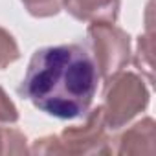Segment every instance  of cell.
Listing matches in <instances>:
<instances>
[{
	"label": "cell",
	"mask_w": 156,
	"mask_h": 156,
	"mask_svg": "<svg viewBox=\"0 0 156 156\" xmlns=\"http://www.w3.org/2000/svg\"><path fill=\"white\" fill-rule=\"evenodd\" d=\"M99 79L87 46H46L30 59L19 94L51 118L77 119L90 110Z\"/></svg>",
	"instance_id": "6da1fadb"
},
{
	"label": "cell",
	"mask_w": 156,
	"mask_h": 156,
	"mask_svg": "<svg viewBox=\"0 0 156 156\" xmlns=\"http://www.w3.org/2000/svg\"><path fill=\"white\" fill-rule=\"evenodd\" d=\"M85 121L66 127L59 134L44 136L33 141L30 152L35 154H99L110 152L108 127L101 105L85 114Z\"/></svg>",
	"instance_id": "7a4b0ae2"
},
{
	"label": "cell",
	"mask_w": 156,
	"mask_h": 156,
	"mask_svg": "<svg viewBox=\"0 0 156 156\" xmlns=\"http://www.w3.org/2000/svg\"><path fill=\"white\" fill-rule=\"evenodd\" d=\"M103 116L108 130H118L130 123L149 105V90L134 72H118L105 81Z\"/></svg>",
	"instance_id": "3957f363"
},
{
	"label": "cell",
	"mask_w": 156,
	"mask_h": 156,
	"mask_svg": "<svg viewBox=\"0 0 156 156\" xmlns=\"http://www.w3.org/2000/svg\"><path fill=\"white\" fill-rule=\"evenodd\" d=\"M88 51L103 81L121 72L130 61V37L114 22H90L87 30Z\"/></svg>",
	"instance_id": "277c9868"
},
{
	"label": "cell",
	"mask_w": 156,
	"mask_h": 156,
	"mask_svg": "<svg viewBox=\"0 0 156 156\" xmlns=\"http://www.w3.org/2000/svg\"><path fill=\"white\" fill-rule=\"evenodd\" d=\"M112 141L114 145H110V152L114 154H152L156 141L154 119L143 118L136 121Z\"/></svg>",
	"instance_id": "5b68a950"
},
{
	"label": "cell",
	"mask_w": 156,
	"mask_h": 156,
	"mask_svg": "<svg viewBox=\"0 0 156 156\" xmlns=\"http://www.w3.org/2000/svg\"><path fill=\"white\" fill-rule=\"evenodd\" d=\"M119 0H64L62 9L81 22H116Z\"/></svg>",
	"instance_id": "8992f818"
},
{
	"label": "cell",
	"mask_w": 156,
	"mask_h": 156,
	"mask_svg": "<svg viewBox=\"0 0 156 156\" xmlns=\"http://www.w3.org/2000/svg\"><path fill=\"white\" fill-rule=\"evenodd\" d=\"M26 136L15 127H0V154H22L30 152Z\"/></svg>",
	"instance_id": "52a82bcc"
},
{
	"label": "cell",
	"mask_w": 156,
	"mask_h": 156,
	"mask_svg": "<svg viewBox=\"0 0 156 156\" xmlns=\"http://www.w3.org/2000/svg\"><path fill=\"white\" fill-rule=\"evenodd\" d=\"M134 64L140 72H145L147 81L152 83V33L147 30V35H140Z\"/></svg>",
	"instance_id": "ba28073f"
},
{
	"label": "cell",
	"mask_w": 156,
	"mask_h": 156,
	"mask_svg": "<svg viewBox=\"0 0 156 156\" xmlns=\"http://www.w3.org/2000/svg\"><path fill=\"white\" fill-rule=\"evenodd\" d=\"M20 2L24 4L28 13L37 17V19L53 17L64 6V0H20Z\"/></svg>",
	"instance_id": "9c48e42d"
},
{
	"label": "cell",
	"mask_w": 156,
	"mask_h": 156,
	"mask_svg": "<svg viewBox=\"0 0 156 156\" xmlns=\"http://www.w3.org/2000/svg\"><path fill=\"white\" fill-rule=\"evenodd\" d=\"M19 57H20V50L15 37L8 30L0 28V70H4L6 66L15 62Z\"/></svg>",
	"instance_id": "30bf717a"
},
{
	"label": "cell",
	"mask_w": 156,
	"mask_h": 156,
	"mask_svg": "<svg viewBox=\"0 0 156 156\" xmlns=\"http://www.w3.org/2000/svg\"><path fill=\"white\" fill-rule=\"evenodd\" d=\"M17 121H19V110L6 94V90L0 87V127H13Z\"/></svg>",
	"instance_id": "8fae6325"
}]
</instances>
